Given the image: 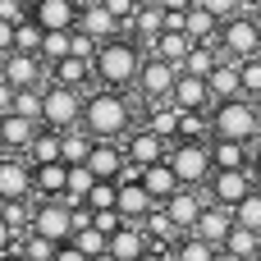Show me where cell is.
<instances>
[{
    "label": "cell",
    "instance_id": "1",
    "mask_svg": "<svg viewBox=\"0 0 261 261\" xmlns=\"http://www.w3.org/2000/svg\"><path fill=\"white\" fill-rule=\"evenodd\" d=\"M133 101H138V96H128V92L92 87V92H87V110H83V128H87L96 142H124V138L138 128Z\"/></svg>",
    "mask_w": 261,
    "mask_h": 261
},
{
    "label": "cell",
    "instance_id": "40",
    "mask_svg": "<svg viewBox=\"0 0 261 261\" xmlns=\"http://www.w3.org/2000/svg\"><path fill=\"white\" fill-rule=\"evenodd\" d=\"M234 220H239L243 229H257V234H261V188L248 197V202H239V206H234Z\"/></svg>",
    "mask_w": 261,
    "mask_h": 261
},
{
    "label": "cell",
    "instance_id": "21",
    "mask_svg": "<svg viewBox=\"0 0 261 261\" xmlns=\"http://www.w3.org/2000/svg\"><path fill=\"white\" fill-rule=\"evenodd\" d=\"M138 179H142V188L156 197V206H165L179 188H184V179L174 174V165L170 161H161V165H147V170H138Z\"/></svg>",
    "mask_w": 261,
    "mask_h": 261
},
{
    "label": "cell",
    "instance_id": "55",
    "mask_svg": "<svg viewBox=\"0 0 261 261\" xmlns=\"http://www.w3.org/2000/svg\"><path fill=\"white\" fill-rule=\"evenodd\" d=\"M257 261H261V257H257Z\"/></svg>",
    "mask_w": 261,
    "mask_h": 261
},
{
    "label": "cell",
    "instance_id": "28",
    "mask_svg": "<svg viewBox=\"0 0 261 261\" xmlns=\"http://www.w3.org/2000/svg\"><path fill=\"white\" fill-rule=\"evenodd\" d=\"M193 46H197V41H193L188 32H161L151 55H161V60H170V64H179V69H184V64H188V55H193Z\"/></svg>",
    "mask_w": 261,
    "mask_h": 261
},
{
    "label": "cell",
    "instance_id": "5",
    "mask_svg": "<svg viewBox=\"0 0 261 261\" xmlns=\"http://www.w3.org/2000/svg\"><path fill=\"white\" fill-rule=\"evenodd\" d=\"M83 110H87V92L64 87V83H50L46 87V115H41V124L55 128V133L83 128Z\"/></svg>",
    "mask_w": 261,
    "mask_h": 261
},
{
    "label": "cell",
    "instance_id": "29",
    "mask_svg": "<svg viewBox=\"0 0 261 261\" xmlns=\"http://www.w3.org/2000/svg\"><path fill=\"white\" fill-rule=\"evenodd\" d=\"M28 161H32V165L64 161V133H55V128H41V133H37V142L28 147Z\"/></svg>",
    "mask_w": 261,
    "mask_h": 261
},
{
    "label": "cell",
    "instance_id": "25",
    "mask_svg": "<svg viewBox=\"0 0 261 261\" xmlns=\"http://www.w3.org/2000/svg\"><path fill=\"white\" fill-rule=\"evenodd\" d=\"M211 151H216V170H252V161H257V151H261V147L211 138Z\"/></svg>",
    "mask_w": 261,
    "mask_h": 261
},
{
    "label": "cell",
    "instance_id": "13",
    "mask_svg": "<svg viewBox=\"0 0 261 261\" xmlns=\"http://www.w3.org/2000/svg\"><path fill=\"white\" fill-rule=\"evenodd\" d=\"M128 225H147L151 220V211H156V197L142 188V179H138V170L128 165V174L119 179V206H115Z\"/></svg>",
    "mask_w": 261,
    "mask_h": 261
},
{
    "label": "cell",
    "instance_id": "30",
    "mask_svg": "<svg viewBox=\"0 0 261 261\" xmlns=\"http://www.w3.org/2000/svg\"><path fill=\"white\" fill-rule=\"evenodd\" d=\"M220 46L216 41H197L193 46V55H188V64H184V73H197V78H211L216 69H220Z\"/></svg>",
    "mask_w": 261,
    "mask_h": 261
},
{
    "label": "cell",
    "instance_id": "19",
    "mask_svg": "<svg viewBox=\"0 0 261 261\" xmlns=\"http://www.w3.org/2000/svg\"><path fill=\"white\" fill-rule=\"evenodd\" d=\"M174 106H179V110H216V92H211V78H197V73H179V87H174Z\"/></svg>",
    "mask_w": 261,
    "mask_h": 261
},
{
    "label": "cell",
    "instance_id": "8",
    "mask_svg": "<svg viewBox=\"0 0 261 261\" xmlns=\"http://www.w3.org/2000/svg\"><path fill=\"white\" fill-rule=\"evenodd\" d=\"M220 55L225 60H257L261 55V32L257 23H252V14H239V18H225V28H220Z\"/></svg>",
    "mask_w": 261,
    "mask_h": 261
},
{
    "label": "cell",
    "instance_id": "37",
    "mask_svg": "<svg viewBox=\"0 0 261 261\" xmlns=\"http://www.w3.org/2000/svg\"><path fill=\"white\" fill-rule=\"evenodd\" d=\"M73 248H83L87 257H106V252H110V234H101L96 225H92V229H78V234H73Z\"/></svg>",
    "mask_w": 261,
    "mask_h": 261
},
{
    "label": "cell",
    "instance_id": "27",
    "mask_svg": "<svg viewBox=\"0 0 261 261\" xmlns=\"http://www.w3.org/2000/svg\"><path fill=\"white\" fill-rule=\"evenodd\" d=\"M32 174H37V197H64L69 193V165L64 161L32 165Z\"/></svg>",
    "mask_w": 261,
    "mask_h": 261
},
{
    "label": "cell",
    "instance_id": "49",
    "mask_svg": "<svg viewBox=\"0 0 261 261\" xmlns=\"http://www.w3.org/2000/svg\"><path fill=\"white\" fill-rule=\"evenodd\" d=\"M252 23H257V32H261V9H252Z\"/></svg>",
    "mask_w": 261,
    "mask_h": 261
},
{
    "label": "cell",
    "instance_id": "4",
    "mask_svg": "<svg viewBox=\"0 0 261 261\" xmlns=\"http://www.w3.org/2000/svg\"><path fill=\"white\" fill-rule=\"evenodd\" d=\"M28 234H41V239H50V243H73V234H78L73 202H64V197H37V206H32V229H28Z\"/></svg>",
    "mask_w": 261,
    "mask_h": 261
},
{
    "label": "cell",
    "instance_id": "31",
    "mask_svg": "<svg viewBox=\"0 0 261 261\" xmlns=\"http://www.w3.org/2000/svg\"><path fill=\"white\" fill-rule=\"evenodd\" d=\"M225 257L257 261V257H261V234H257V229H243V225H234V234L225 239Z\"/></svg>",
    "mask_w": 261,
    "mask_h": 261
},
{
    "label": "cell",
    "instance_id": "43",
    "mask_svg": "<svg viewBox=\"0 0 261 261\" xmlns=\"http://www.w3.org/2000/svg\"><path fill=\"white\" fill-rule=\"evenodd\" d=\"M243 96H261V55L243 60Z\"/></svg>",
    "mask_w": 261,
    "mask_h": 261
},
{
    "label": "cell",
    "instance_id": "38",
    "mask_svg": "<svg viewBox=\"0 0 261 261\" xmlns=\"http://www.w3.org/2000/svg\"><path fill=\"white\" fill-rule=\"evenodd\" d=\"M18 252H23L28 261H55L60 243H50V239H41V234H28V239L18 243Z\"/></svg>",
    "mask_w": 261,
    "mask_h": 261
},
{
    "label": "cell",
    "instance_id": "22",
    "mask_svg": "<svg viewBox=\"0 0 261 261\" xmlns=\"http://www.w3.org/2000/svg\"><path fill=\"white\" fill-rule=\"evenodd\" d=\"M151 248H156V243H151V234H147L142 225H124L119 234H110V252L119 261H142Z\"/></svg>",
    "mask_w": 261,
    "mask_h": 261
},
{
    "label": "cell",
    "instance_id": "26",
    "mask_svg": "<svg viewBox=\"0 0 261 261\" xmlns=\"http://www.w3.org/2000/svg\"><path fill=\"white\" fill-rule=\"evenodd\" d=\"M211 92H216V101L243 96V64L239 60H220V69L211 73Z\"/></svg>",
    "mask_w": 261,
    "mask_h": 261
},
{
    "label": "cell",
    "instance_id": "16",
    "mask_svg": "<svg viewBox=\"0 0 261 261\" xmlns=\"http://www.w3.org/2000/svg\"><path fill=\"white\" fill-rule=\"evenodd\" d=\"M234 206H220V202H206V211H202V220H197V239H206V243H216L220 252H225V239L234 234Z\"/></svg>",
    "mask_w": 261,
    "mask_h": 261
},
{
    "label": "cell",
    "instance_id": "48",
    "mask_svg": "<svg viewBox=\"0 0 261 261\" xmlns=\"http://www.w3.org/2000/svg\"><path fill=\"white\" fill-rule=\"evenodd\" d=\"M252 179H257V188H261V151H257V161H252Z\"/></svg>",
    "mask_w": 261,
    "mask_h": 261
},
{
    "label": "cell",
    "instance_id": "44",
    "mask_svg": "<svg viewBox=\"0 0 261 261\" xmlns=\"http://www.w3.org/2000/svg\"><path fill=\"white\" fill-rule=\"evenodd\" d=\"M55 261H92L83 248H73V243H60V252H55Z\"/></svg>",
    "mask_w": 261,
    "mask_h": 261
},
{
    "label": "cell",
    "instance_id": "18",
    "mask_svg": "<svg viewBox=\"0 0 261 261\" xmlns=\"http://www.w3.org/2000/svg\"><path fill=\"white\" fill-rule=\"evenodd\" d=\"M78 28H83V32H92L101 46H106V41H115V37H124V23H119V18H115V14H110L101 0H87V5H83Z\"/></svg>",
    "mask_w": 261,
    "mask_h": 261
},
{
    "label": "cell",
    "instance_id": "45",
    "mask_svg": "<svg viewBox=\"0 0 261 261\" xmlns=\"http://www.w3.org/2000/svg\"><path fill=\"white\" fill-rule=\"evenodd\" d=\"M161 9H170V14H188V9H197V0H161Z\"/></svg>",
    "mask_w": 261,
    "mask_h": 261
},
{
    "label": "cell",
    "instance_id": "33",
    "mask_svg": "<svg viewBox=\"0 0 261 261\" xmlns=\"http://www.w3.org/2000/svg\"><path fill=\"white\" fill-rule=\"evenodd\" d=\"M220 28H225V18H216L211 9H188V37L193 41H220Z\"/></svg>",
    "mask_w": 261,
    "mask_h": 261
},
{
    "label": "cell",
    "instance_id": "3",
    "mask_svg": "<svg viewBox=\"0 0 261 261\" xmlns=\"http://www.w3.org/2000/svg\"><path fill=\"white\" fill-rule=\"evenodd\" d=\"M211 138L261 147V110H257V101H252V96L216 101V110H211Z\"/></svg>",
    "mask_w": 261,
    "mask_h": 261
},
{
    "label": "cell",
    "instance_id": "2",
    "mask_svg": "<svg viewBox=\"0 0 261 261\" xmlns=\"http://www.w3.org/2000/svg\"><path fill=\"white\" fill-rule=\"evenodd\" d=\"M142 64H147V50L138 46V37H115L101 46L96 55V87H115V92H133L138 78H142Z\"/></svg>",
    "mask_w": 261,
    "mask_h": 261
},
{
    "label": "cell",
    "instance_id": "50",
    "mask_svg": "<svg viewBox=\"0 0 261 261\" xmlns=\"http://www.w3.org/2000/svg\"><path fill=\"white\" fill-rule=\"evenodd\" d=\"M92 261H119V257H115V252H106V257H92Z\"/></svg>",
    "mask_w": 261,
    "mask_h": 261
},
{
    "label": "cell",
    "instance_id": "53",
    "mask_svg": "<svg viewBox=\"0 0 261 261\" xmlns=\"http://www.w3.org/2000/svg\"><path fill=\"white\" fill-rule=\"evenodd\" d=\"M28 5H37V0H28Z\"/></svg>",
    "mask_w": 261,
    "mask_h": 261
},
{
    "label": "cell",
    "instance_id": "47",
    "mask_svg": "<svg viewBox=\"0 0 261 261\" xmlns=\"http://www.w3.org/2000/svg\"><path fill=\"white\" fill-rule=\"evenodd\" d=\"M0 261H28V257H23L18 248H9V252H5V257H0Z\"/></svg>",
    "mask_w": 261,
    "mask_h": 261
},
{
    "label": "cell",
    "instance_id": "9",
    "mask_svg": "<svg viewBox=\"0 0 261 261\" xmlns=\"http://www.w3.org/2000/svg\"><path fill=\"white\" fill-rule=\"evenodd\" d=\"M0 83H9V87H50V64L41 55H28V50H9L0 60Z\"/></svg>",
    "mask_w": 261,
    "mask_h": 261
},
{
    "label": "cell",
    "instance_id": "51",
    "mask_svg": "<svg viewBox=\"0 0 261 261\" xmlns=\"http://www.w3.org/2000/svg\"><path fill=\"white\" fill-rule=\"evenodd\" d=\"M248 5H252V9H261V0H248ZM252 9H248V14H252Z\"/></svg>",
    "mask_w": 261,
    "mask_h": 261
},
{
    "label": "cell",
    "instance_id": "34",
    "mask_svg": "<svg viewBox=\"0 0 261 261\" xmlns=\"http://www.w3.org/2000/svg\"><path fill=\"white\" fill-rule=\"evenodd\" d=\"M92 151H96V138L87 128H69L64 133V165H87Z\"/></svg>",
    "mask_w": 261,
    "mask_h": 261
},
{
    "label": "cell",
    "instance_id": "54",
    "mask_svg": "<svg viewBox=\"0 0 261 261\" xmlns=\"http://www.w3.org/2000/svg\"><path fill=\"white\" fill-rule=\"evenodd\" d=\"M78 5H87V0H78Z\"/></svg>",
    "mask_w": 261,
    "mask_h": 261
},
{
    "label": "cell",
    "instance_id": "7",
    "mask_svg": "<svg viewBox=\"0 0 261 261\" xmlns=\"http://www.w3.org/2000/svg\"><path fill=\"white\" fill-rule=\"evenodd\" d=\"M170 165L184 179V188H206L216 174V151H211V142H174Z\"/></svg>",
    "mask_w": 261,
    "mask_h": 261
},
{
    "label": "cell",
    "instance_id": "23",
    "mask_svg": "<svg viewBox=\"0 0 261 261\" xmlns=\"http://www.w3.org/2000/svg\"><path fill=\"white\" fill-rule=\"evenodd\" d=\"M50 83H64V87L92 92L87 83H96V60H78V55H69V60H60V64L50 69Z\"/></svg>",
    "mask_w": 261,
    "mask_h": 261
},
{
    "label": "cell",
    "instance_id": "6",
    "mask_svg": "<svg viewBox=\"0 0 261 261\" xmlns=\"http://www.w3.org/2000/svg\"><path fill=\"white\" fill-rule=\"evenodd\" d=\"M179 73H184L179 64H170V60H161V55H147L142 78H138V87H133V96L142 101V110H147V106H161V101H174Z\"/></svg>",
    "mask_w": 261,
    "mask_h": 261
},
{
    "label": "cell",
    "instance_id": "39",
    "mask_svg": "<svg viewBox=\"0 0 261 261\" xmlns=\"http://www.w3.org/2000/svg\"><path fill=\"white\" fill-rule=\"evenodd\" d=\"M87 206H92V211H115V206H119V184H115V179H101V184L92 188Z\"/></svg>",
    "mask_w": 261,
    "mask_h": 261
},
{
    "label": "cell",
    "instance_id": "41",
    "mask_svg": "<svg viewBox=\"0 0 261 261\" xmlns=\"http://www.w3.org/2000/svg\"><path fill=\"white\" fill-rule=\"evenodd\" d=\"M119 23H124V32H133V18H138V9H142V0H101Z\"/></svg>",
    "mask_w": 261,
    "mask_h": 261
},
{
    "label": "cell",
    "instance_id": "46",
    "mask_svg": "<svg viewBox=\"0 0 261 261\" xmlns=\"http://www.w3.org/2000/svg\"><path fill=\"white\" fill-rule=\"evenodd\" d=\"M142 261H174V252H165V248H151Z\"/></svg>",
    "mask_w": 261,
    "mask_h": 261
},
{
    "label": "cell",
    "instance_id": "14",
    "mask_svg": "<svg viewBox=\"0 0 261 261\" xmlns=\"http://www.w3.org/2000/svg\"><path fill=\"white\" fill-rule=\"evenodd\" d=\"M206 188H179L170 202H165V211H170V220L184 229V234H193L197 229V220H202V211H206Z\"/></svg>",
    "mask_w": 261,
    "mask_h": 261
},
{
    "label": "cell",
    "instance_id": "32",
    "mask_svg": "<svg viewBox=\"0 0 261 261\" xmlns=\"http://www.w3.org/2000/svg\"><path fill=\"white\" fill-rule=\"evenodd\" d=\"M170 252H174V261H220L225 257L216 243H206V239H197V234H184Z\"/></svg>",
    "mask_w": 261,
    "mask_h": 261
},
{
    "label": "cell",
    "instance_id": "24",
    "mask_svg": "<svg viewBox=\"0 0 261 261\" xmlns=\"http://www.w3.org/2000/svg\"><path fill=\"white\" fill-rule=\"evenodd\" d=\"M142 124H147V128H156L161 138L179 142V128H184V110H179L174 101H161V106H147V110H142Z\"/></svg>",
    "mask_w": 261,
    "mask_h": 261
},
{
    "label": "cell",
    "instance_id": "52",
    "mask_svg": "<svg viewBox=\"0 0 261 261\" xmlns=\"http://www.w3.org/2000/svg\"><path fill=\"white\" fill-rule=\"evenodd\" d=\"M220 261H239V257H220Z\"/></svg>",
    "mask_w": 261,
    "mask_h": 261
},
{
    "label": "cell",
    "instance_id": "10",
    "mask_svg": "<svg viewBox=\"0 0 261 261\" xmlns=\"http://www.w3.org/2000/svg\"><path fill=\"white\" fill-rule=\"evenodd\" d=\"M170 151H174V142H170V138H161V133H156V128H147V124H138V128L124 138V156H128V165H133V170L161 165V161H170Z\"/></svg>",
    "mask_w": 261,
    "mask_h": 261
},
{
    "label": "cell",
    "instance_id": "12",
    "mask_svg": "<svg viewBox=\"0 0 261 261\" xmlns=\"http://www.w3.org/2000/svg\"><path fill=\"white\" fill-rule=\"evenodd\" d=\"M252 193H257L252 170H216L211 184H206V197L220 202V206H239V202H248Z\"/></svg>",
    "mask_w": 261,
    "mask_h": 261
},
{
    "label": "cell",
    "instance_id": "35",
    "mask_svg": "<svg viewBox=\"0 0 261 261\" xmlns=\"http://www.w3.org/2000/svg\"><path fill=\"white\" fill-rule=\"evenodd\" d=\"M101 179L87 170V165H69V193H64V202H73V206H83L87 197H92V188H96Z\"/></svg>",
    "mask_w": 261,
    "mask_h": 261
},
{
    "label": "cell",
    "instance_id": "15",
    "mask_svg": "<svg viewBox=\"0 0 261 261\" xmlns=\"http://www.w3.org/2000/svg\"><path fill=\"white\" fill-rule=\"evenodd\" d=\"M32 18H37L46 32H73L78 18H83V5H78V0H37V5H32Z\"/></svg>",
    "mask_w": 261,
    "mask_h": 261
},
{
    "label": "cell",
    "instance_id": "11",
    "mask_svg": "<svg viewBox=\"0 0 261 261\" xmlns=\"http://www.w3.org/2000/svg\"><path fill=\"white\" fill-rule=\"evenodd\" d=\"M0 197L5 202H37V174L28 156H9L0 161Z\"/></svg>",
    "mask_w": 261,
    "mask_h": 261
},
{
    "label": "cell",
    "instance_id": "20",
    "mask_svg": "<svg viewBox=\"0 0 261 261\" xmlns=\"http://www.w3.org/2000/svg\"><path fill=\"white\" fill-rule=\"evenodd\" d=\"M87 170L96 174V179H124L128 174V156H124V142H96V151H92V161H87Z\"/></svg>",
    "mask_w": 261,
    "mask_h": 261
},
{
    "label": "cell",
    "instance_id": "17",
    "mask_svg": "<svg viewBox=\"0 0 261 261\" xmlns=\"http://www.w3.org/2000/svg\"><path fill=\"white\" fill-rule=\"evenodd\" d=\"M46 124H37V119H23V115H5L0 119V142H5V151L9 156H28V147L37 142V133H41Z\"/></svg>",
    "mask_w": 261,
    "mask_h": 261
},
{
    "label": "cell",
    "instance_id": "36",
    "mask_svg": "<svg viewBox=\"0 0 261 261\" xmlns=\"http://www.w3.org/2000/svg\"><path fill=\"white\" fill-rule=\"evenodd\" d=\"M73 55V32H46V41H41V60L55 69L60 60H69Z\"/></svg>",
    "mask_w": 261,
    "mask_h": 261
},
{
    "label": "cell",
    "instance_id": "42",
    "mask_svg": "<svg viewBox=\"0 0 261 261\" xmlns=\"http://www.w3.org/2000/svg\"><path fill=\"white\" fill-rule=\"evenodd\" d=\"M197 5H202V9H211L216 18H239V14H248V9H252L248 0H197Z\"/></svg>",
    "mask_w": 261,
    "mask_h": 261
}]
</instances>
